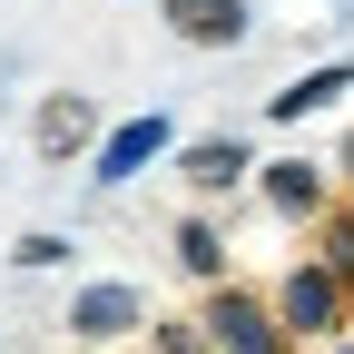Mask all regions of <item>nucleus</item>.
Returning <instances> with one entry per match:
<instances>
[{
	"label": "nucleus",
	"instance_id": "nucleus-1",
	"mask_svg": "<svg viewBox=\"0 0 354 354\" xmlns=\"http://www.w3.org/2000/svg\"><path fill=\"white\" fill-rule=\"evenodd\" d=\"M197 344H207V354H286L276 315H266L256 295H236V286H216V305L197 315Z\"/></svg>",
	"mask_w": 354,
	"mask_h": 354
},
{
	"label": "nucleus",
	"instance_id": "nucleus-2",
	"mask_svg": "<svg viewBox=\"0 0 354 354\" xmlns=\"http://www.w3.org/2000/svg\"><path fill=\"white\" fill-rule=\"evenodd\" d=\"M266 315H276L286 344H295V335H335V325H344V286L325 276V266H295V276L276 286V305H266Z\"/></svg>",
	"mask_w": 354,
	"mask_h": 354
},
{
	"label": "nucleus",
	"instance_id": "nucleus-3",
	"mask_svg": "<svg viewBox=\"0 0 354 354\" xmlns=\"http://www.w3.org/2000/svg\"><path fill=\"white\" fill-rule=\"evenodd\" d=\"M148 325V295L138 286H79L69 295V335L79 344H118V335H138Z\"/></svg>",
	"mask_w": 354,
	"mask_h": 354
},
{
	"label": "nucleus",
	"instance_id": "nucleus-4",
	"mask_svg": "<svg viewBox=\"0 0 354 354\" xmlns=\"http://www.w3.org/2000/svg\"><path fill=\"white\" fill-rule=\"evenodd\" d=\"M148 158H167V118H158V109H148V118H118L109 138H99V167H88V177L118 187V177H138Z\"/></svg>",
	"mask_w": 354,
	"mask_h": 354
},
{
	"label": "nucleus",
	"instance_id": "nucleus-5",
	"mask_svg": "<svg viewBox=\"0 0 354 354\" xmlns=\"http://www.w3.org/2000/svg\"><path fill=\"white\" fill-rule=\"evenodd\" d=\"M158 10L187 50H236L246 39V0H158Z\"/></svg>",
	"mask_w": 354,
	"mask_h": 354
},
{
	"label": "nucleus",
	"instance_id": "nucleus-6",
	"mask_svg": "<svg viewBox=\"0 0 354 354\" xmlns=\"http://www.w3.org/2000/svg\"><path fill=\"white\" fill-rule=\"evenodd\" d=\"M88 148H99V109H88L79 88L39 99V158H88Z\"/></svg>",
	"mask_w": 354,
	"mask_h": 354
},
{
	"label": "nucleus",
	"instance_id": "nucleus-7",
	"mask_svg": "<svg viewBox=\"0 0 354 354\" xmlns=\"http://www.w3.org/2000/svg\"><path fill=\"white\" fill-rule=\"evenodd\" d=\"M177 167H187V187H197V197H227V187H246V167H256V158H246V138H197Z\"/></svg>",
	"mask_w": 354,
	"mask_h": 354
},
{
	"label": "nucleus",
	"instance_id": "nucleus-8",
	"mask_svg": "<svg viewBox=\"0 0 354 354\" xmlns=\"http://www.w3.org/2000/svg\"><path fill=\"white\" fill-rule=\"evenodd\" d=\"M266 207L276 216H325V167H305V158L266 167Z\"/></svg>",
	"mask_w": 354,
	"mask_h": 354
},
{
	"label": "nucleus",
	"instance_id": "nucleus-9",
	"mask_svg": "<svg viewBox=\"0 0 354 354\" xmlns=\"http://www.w3.org/2000/svg\"><path fill=\"white\" fill-rule=\"evenodd\" d=\"M344 69H315V79H295V88H276V99H266V118H305V109H344Z\"/></svg>",
	"mask_w": 354,
	"mask_h": 354
},
{
	"label": "nucleus",
	"instance_id": "nucleus-10",
	"mask_svg": "<svg viewBox=\"0 0 354 354\" xmlns=\"http://www.w3.org/2000/svg\"><path fill=\"white\" fill-rule=\"evenodd\" d=\"M177 266H187V276H207V286H216V276H227V236H216L207 216H187V227H177Z\"/></svg>",
	"mask_w": 354,
	"mask_h": 354
},
{
	"label": "nucleus",
	"instance_id": "nucleus-11",
	"mask_svg": "<svg viewBox=\"0 0 354 354\" xmlns=\"http://www.w3.org/2000/svg\"><path fill=\"white\" fill-rule=\"evenodd\" d=\"M59 256H69V236H50V227H30V236H20V266H59Z\"/></svg>",
	"mask_w": 354,
	"mask_h": 354
},
{
	"label": "nucleus",
	"instance_id": "nucleus-12",
	"mask_svg": "<svg viewBox=\"0 0 354 354\" xmlns=\"http://www.w3.org/2000/svg\"><path fill=\"white\" fill-rule=\"evenodd\" d=\"M158 354H207V344H197V325H158Z\"/></svg>",
	"mask_w": 354,
	"mask_h": 354
}]
</instances>
